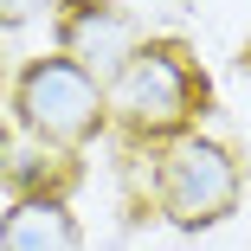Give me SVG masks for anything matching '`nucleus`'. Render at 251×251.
I'll return each mask as SVG.
<instances>
[{
	"mask_svg": "<svg viewBox=\"0 0 251 251\" xmlns=\"http://www.w3.org/2000/svg\"><path fill=\"white\" fill-rule=\"evenodd\" d=\"M213 103V84L200 71L187 39H142L135 58L103 84V129L123 135V148H161L187 135Z\"/></svg>",
	"mask_w": 251,
	"mask_h": 251,
	"instance_id": "nucleus-1",
	"label": "nucleus"
},
{
	"mask_svg": "<svg viewBox=\"0 0 251 251\" xmlns=\"http://www.w3.org/2000/svg\"><path fill=\"white\" fill-rule=\"evenodd\" d=\"M148 161H155V168H148L155 213H161L168 226H180V232H206V226L232 219L238 200H245V168H238V155H232L226 142L200 135V129L161 142Z\"/></svg>",
	"mask_w": 251,
	"mask_h": 251,
	"instance_id": "nucleus-2",
	"label": "nucleus"
},
{
	"mask_svg": "<svg viewBox=\"0 0 251 251\" xmlns=\"http://www.w3.org/2000/svg\"><path fill=\"white\" fill-rule=\"evenodd\" d=\"M7 110H13V129L32 142V148H58V155H77L84 142L103 135V84L84 77L71 58H26L13 71V90H7Z\"/></svg>",
	"mask_w": 251,
	"mask_h": 251,
	"instance_id": "nucleus-3",
	"label": "nucleus"
},
{
	"mask_svg": "<svg viewBox=\"0 0 251 251\" xmlns=\"http://www.w3.org/2000/svg\"><path fill=\"white\" fill-rule=\"evenodd\" d=\"M142 39H148L142 20L129 7H116V0H58V13H52V52L71 58L97 84H110L135 58Z\"/></svg>",
	"mask_w": 251,
	"mask_h": 251,
	"instance_id": "nucleus-4",
	"label": "nucleus"
},
{
	"mask_svg": "<svg viewBox=\"0 0 251 251\" xmlns=\"http://www.w3.org/2000/svg\"><path fill=\"white\" fill-rule=\"evenodd\" d=\"M0 251H84L71 200H13L0 213Z\"/></svg>",
	"mask_w": 251,
	"mask_h": 251,
	"instance_id": "nucleus-5",
	"label": "nucleus"
},
{
	"mask_svg": "<svg viewBox=\"0 0 251 251\" xmlns=\"http://www.w3.org/2000/svg\"><path fill=\"white\" fill-rule=\"evenodd\" d=\"M77 155H58V148H26V155H7V180L20 200H65L77 187Z\"/></svg>",
	"mask_w": 251,
	"mask_h": 251,
	"instance_id": "nucleus-6",
	"label": "nucleus"
},
{
	"mask_svg": "<svg viewBox=\"0 0 251 251\" xmlns=\"http://www.w3.org/2000/svg\"><path fill=\"white\" fill-rule=\"evenodd\" d=\"M58 13V0H0V32H20L32 20H52Z\"/></svg>",
	"mask_w": 251,
	"mask_h": 251,
	"instance_id": "nucleus-7",
	"label": "nucleus"
},
{
	"mask_svg": "<svg viewBox=\"0 0 251 251\" xmlns=\"http://www.w3.org/2000/svg\"><path fill=\"white\" fill-rule=\"evenodd\" d=\"M7 155H13V142H7V123H0V180H7Z\"/></svg>",
	"mask_w": 251,
	"mask_h": 251,
	"instance_id": "nucleus-8",
	"label": "nucleus"
}]
</instances>
